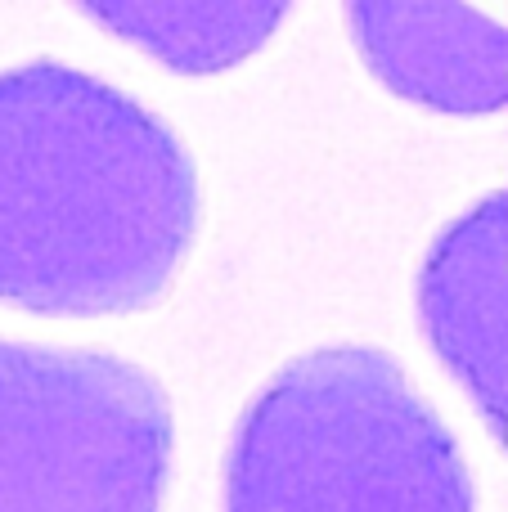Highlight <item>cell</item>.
Wrapping results in <instances>:
<instances>
[{"label": "cell", "instance_id": "4", "mask_svg": "<svg viewBox=\"0 0 508 512\" xmlns=\"http://www.w3.org/2000/svg\"><path fill=\"white\" fill-rule=\"evenodd\" d=\"M414 310L437 360L508 450V189L432 234L414 274Z\"/></svg>", "mask_w": 508, "mask_h": 512}, {"label": "cell", "instance_id": "5", "mask_svg": "<svg viewBox=\"0 0 508 512\" xmlns=\"http://www.w3.org/2000/svg\"><path fill=\"white\" fill-rule=\"evenodd\" d=\"M347 27L369 72L437 113L508 104V23L450 0H351Z\"/></svg>", "mask_w": 508, "mask_h": 512}, {"label": "cell", "instance_id": "1", "mask_svg": "<svg viewBox=\"0 0 508 512\" xmlns=\"http://www.w3.org/2000/svg\"><path fill=\"white\" fill-rule=\"evenodd\" d=\"M198 216V162L158 108L63 59L0 68V301L140 310L194 248Z\"/></svg>", "mask_w": 508, "mask_h": 512}, {"label": "cell", "instance_id": "3", "mask_svg": "<svg viewBox=\"0 0 508 512\" xmlns=\"http://www.w3.org/2000/svg\"><path fill=\"white\" fill-rule=\"evenodd\" d=\"M176 409L144 364L0 337V512H162Z\"/></svg>", "mask_w": 508, "mask_h": 512}, {"label": "cell", "instance_id": "6", "mask_svg": "<svg viewBox=\"0 0 508 512\" xmlns=\"http://www.w3.org/2000/svg\"><path fill=\"white\" fill-rule=\"evenodd\" d=\"M81 14L158 54L167 68L203 77L248 59L293 14L288 0H86Z\"/></svg>", "mask_w": 508, "mask_h": 512}, {"label": "cell", "instance_id": "2", "mask_svg": "<svg viewBox=\"0 0 508 512\" xmlns=\"http://www.w3.org/2000/svg\"><path fill=\"white\" fill-rule=\"evenodd\" d=\"M221 512H477L468 454L392 351L284 360L234 418Z\"/></svg>", "mask_w": 508, "mask_h": 512}, {"label": "cell", "instance_id": "7", "mask_svg": "<svg viewBox=\"0 0 508 512\" xmlns=\"http://www.w3.org/2000/svg\"><path fill=\"white\" fill-rule=\"evenodd\" d=\"M504 108H508V104H504Z\"/></svg>", "mask_w": 508, "mask_h": 512}]
</instances>
